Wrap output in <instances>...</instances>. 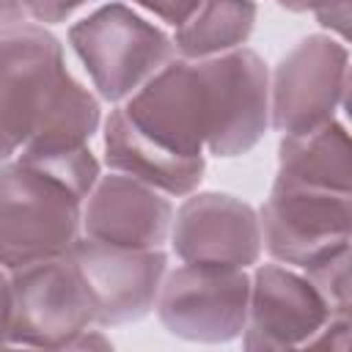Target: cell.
<instances>
[{"mask_svg":"<svg viewBox=\"0 0 352 352\" xmlns=\"http://www.w3.org/2000/svg\"><path fill=\"white\" fill-rule=\"evenodd\" d=\"M82 204L72 184L22 162H0V267L19 270L58 258L82 234Z\"/></svg>","mask_w":352,"mask_h":352,"instance_id":"obj_1","label":"cell"},{"mask_svg":"<svg viewBox=\"0 0 352 352\" xmlns=\"http://www.w3.org/2000/svg\"><path fill=\"white\" fill-rule=\"evenodd\" d=\"M77 85L58 36L44 25L0 28V162L36 138Z\"/></svg>","mask_w":352,"mask_h":352,"instance_id":"obj_2","label":"cell"},{"mask_svg":"<svg viewBox=\"0 0 352 352\" xmlns=\"http://www.w3.org/2000/svg\"><path fill=\"white\" fill-rule=\"evenodd\" d=\"M69 44L82 60L96 94L121 104L173 58L170 36L124 3H107L69 28Z\"/></svg>","mask_w":352,"mask_h":352,"instance_id":"obj_3","label":"cell"},{"mask_svg":"<svg viewBox=\"0 0 352 352\" xmlns=\"http://www.w3.org/2000/svg\"><path fill=\"white\" fill-rule=\"evenodd\" d=\"M346 85V41L330 33L300 38L270 74V126L280 135H300L333 121Z\"/></svg>","mask_w":352,"mask_h":352,"instance_id":"obj_4","label":"cell"},{"mask_svg":"<svg viewBox=\"0 0 352 352\" xmlns=\"http://www.w3.org/2000/svg\"><path fill=\"white\" fill-rule=\"evenodd\" d=\"M258 226L261 245L275 261L305 270L349 248V192L275 179L258 209Z\"/></svg>","mask_w":352,"mask_h":352,"instance_id":"obj_5","label":"cell"},{"mask_svg":"<svg viewBox=\"0 0 352 352\" xmlns=\"http://www.w3.org/2000/svg\"><path fill=\"white\" fill-rule=\"evenodd\" d=\"M250 275L245 270L182 264L165 272L157 294L162 327L184 341L226 344L242 336Z\"/></svg>","mask_w":352,"mask_h":352,"instance_id":"obj_6","label":"cell"},{"mask_svg":"<svg viewBox=\"0 0 352 352\" xmlns=\"http://www.w3.org/2000/svg\"><path fill=\"white\" fill-rule=\"evenodd\" d=\"M94 311L69 253L11 270V344L69 349Z\"/></svg>","mask_w":352,"mask_h":352,"instance_id":"obj_7","label":"cell"},{"mask_svg":"<svg viewBox=\"0 0 352 352\" xmlns=\"http://www.w3.org/2000/svg\"><path fill=\"white\" fill-rule=\"evenodd\" d=\"M69 258L80 272L96 327L129 324L154 311L168 272L162 248H121L80 234Z\"/></svg>","mask_w":352,"mask_h":352,"instance_id":"obj_8","label":"cell"},{"mask_svg":"<svg viewBox=\"0 0 352 352\" xmlns=\"http://www.w3.org/2000/svg\"><path fill=\"white\" fill-rule=\"evenodd\" d=\"M209 104L212 132L206 151L212 157L248 154L270 126V69L248 47L201 58Z\"/></svg>","mask_w":352,"mask_h":352,"instance_id":"obj_9","label":"cell"},{"mask_svg":"<svg viewBox=\"0 0 352 352\" xmlns=\"http://www.w3.org/2000/svg\"><path fill=\"white\" fill-rule=\"evenodd\" d=\"M170 248L182 264L248 270L261 258L258 212L228 192H190L173 212Z\"/></svg>","mask_w":352,"mask_h":352,"instance_id":"obj_10","label":"cell"},{"mask_svg":"<svg viewBox=\"0 0 352 352\" xmlns=\"http://www.w3.org/2000/svg\"><path fill=\"white\" fill-rule=\"evenodd\" d=\"M327 302L314 283L280 261L258 264L250 275L248 319L242 327L245 349L308 346L330 319Z\"/></svg>","mask_w":352,"mask_h":352,"instance_id":"obj_11","label":"cell"},{"mask_svg":"<svg viewBox=\"0 0 352 352\" xmlns=\"http://www.w3.org/2000/svg\"><path fill=\"white\" fill-rule=\"evenodd\" d=\"M168 198L126 173L99 176L82 204V236L121 248H162L173 223Z\"/></svg>","mask_w":352,"mask_h":352,"instance_id":"obj_12","label":"cell"},{"mask_svg":"<svg viewBox=\"0 0 352 352\" xmlns=\"http://www.w3.org/2000/svg\"><path fill=\"white\" fill-rule=\"evenodd\" d=\"M104 162L116 173H126L157 187L165 195H190L201 187L206 160H182L138 135L116 107L104 121Z\"/></svg>","mask_w":352,"mask_h":352,"instance_id":"obj_13","label":"cell"},{"mask_svg":"<svg viewBox=\"0 0 352 352\" xmlns=\"http://www.w3.org/2000/svg\"><path fill=\"white\" fill-rule=\"evenodd\" d=\"M283 182L349 192V135L341 121H327L311 132L280 135L278 176Z\"/></svg>","mask_w":352,"mask_h":352,"instance_id":"obj_14","label":"cell"},{"mask_svg":"<svg viewBox=\"0 0 352 352\" xmlns=\"http://www.w3.org/2000/svg\"><path fill=\"white\" fill-rule=\"evenodd\" d=\"M256 14L253 0H198L170 36L173 52L187 60H201L245 47L256 28Z\"/></svg>","mask_w":352,"mask_h":352,"instance_id":"obj_15","label":"cell"},{"mask_svg":"<svg viewBox=\"0 0 352 352\" xmlns=\"http://www.w3.org/2000/svg\"><path fill=\"white\" fill-rule=\"evenodd\" d=\"M302 275L314 283L333 316H349V248L305 267Z\"/></svg>","mask_w":352,"mask_h":352,"instance_id":"obj_16","label":"cell"},{"mask_svg":"<svg viewBox=\"0 0 352 352\" xmlns=\"http://www.w3.org/2000/svg\"><path fill=\"white\" fill-rule=\"evenodd\" d=\"M278 6L292 14L311 11L316 22L341 41H346L349 36V0H278Z\"/></svg>","mask_w":352,"mask_h":352,"instance_id":"obj_17","label":"cell"},{"mask_svg":"<svg viewBox=\"0 0 352 352\" xmlns=\"http://www.w3.org/2000/svg\"><path fill=\"white\" fill-rule=\"evenodd\" d=\"M91 0H25L28 6V19L38 25H58L66 22L77 8L88 6Z\"/></svg>","mask_w":352,"mask_h":352,"instance_id":"obj_18","label":"cell"},{"mask_svg":"<svg viewBox=\"0 0 352 352\" xmlns=\"http://www.w3.org/2000/svg\"><path fill=\"white\" fill-rule=\"evenodd\" d=\"M135 6L146 8L148 14H154L157 19L168 22V25H182L187 19V14L198 6V0H132Z\"/></svg>","mask_w":352,"mask_h":352,"instance_id":"obj_19","label":"cell"},{"mask_svg":"<svg viewBox=\"0 0 352 352\" xmlns=\"http://www.w3.org/2000/svg\"><path fill=\"white\" fill-rule=\"evenodd\" d=\"M11 344V272L0 267V346Z\"/></svg>","mask_w":352,"mask_h":352,"instance_id":"obj_20","label":"cell"},{"mask_svg":"<svg viewBox=\"0 0 352 352\" xmlns=\"http://www.w3.org/2000/svg\"><path fill=\"white\" fill-rule=\"evenodd\" d=\"M22 22H28L25 0H0V28L22 25Z\"/></svg>","mask_w":352,"mask_h":352,"instance_id":"obj_21","label":"cell"}]
</instances>
